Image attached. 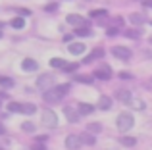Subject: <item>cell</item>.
Masks as SVG:
<instances>
[{"label": "cell", "mask_w": 152, "mask_h": 150, "mask_svg": "<svg viewBox=\"0 0 152 150\" xmlns=\"http://www.w3.org/2000/svg\"><path fill=\"white\" fill-rule=\"evenodd\" d=\"M133 123H135V117L131 116L129 112H121V114L118 116V121H115L119 133H127L131 127H133Z\"/></svg>", "instance_id": "6da1fadb"}, {"label": "cell", "mask_w": 152, "mask_h": 150, "mask_svg": "<svg viewBox=\"0 0 152 150\" xmlns=\"http://www.w3.org/2000/svg\"><path fill=\"white\" fill-rule=\"evenodd\" d=\"M41 121H42V125L48 127V129L58 127V116H56V112H52V110H48V108L41 112Z\"/></svg>", "instance_id": "7a4b0ae2"}, {"label": "cell", "mask_w": 152, "mask_h": 150, "mask_svg": "<svg viewBox=\"0 0 152 150\" xmlns=\"http://www.w3.org/2000/svg\"><path fill=\"white\" fill-rule=\"evenodd\" d=\"M54 83H56V79H54V75H52V73H42V75H39V77H37V87L41 90L52 89Z\"/></svg>", "instance_id": "3957f363"}, {"label": "cell", "mask_w": 152, "mask_h": 150, "mask_svg": "<svg viewBox=\"0 0 152 150\" xmlns=\"http://www.w3.org/2000/svg\"><path fill=\"white\" fill-rule=\"evenodd\" d=\"M93 77L96 79H102V81H108V79H112V68L108 64H100L96 69L93 71Z\"/></svg>", "instance_id": "277c9868"}, {"label": "cell", "mask_w": 152, "mask_h": 150, "mask_svg": "<svg viewBox=\"0 0 152 150\" xmlns=\"http://www.w3.org/2000/svg\"><path fill=\"white\" fill-rule=\"evenodd\" d=\"M112 54H114L115 58H119V60H131V56H133V52H131L127 46H114L112 48Z\"/></svg>", "instance_id": "5b68a950"}, {"label": "cell", "mask_w": 152, "mask_h": 150, "mask_svg": "<svg viewBox=\"0 0 152 150\" xmlns=\"http://www.w3.org/2000/svg\"><path fill=\"white\" fill-rule=\"evenodd\" d=\"M66 21L69 23V25H73L75 29H77V27H87V19L83 17V15H77V14H69L66 17Z\"/></svg>", "instance_id": "8992f818"}, {"label": "cell", "mask_w": 152, "mask_h": 150, "mask_svg": "<svg viewBox=\"0 0 152 150\" xmlns=\"http://www.w3.org/2000/svg\"><path fill=\"white\" fill-rule=\"evenodd\" d=\"M114 96H115V100H119L121 104H129V102L133 100V94H131V90H127V89H118Z\"/></svg>", "instance_id": "52a82bcc"}, {"label": "cell", "mask_w": 152, "mask_h": 150, "mask_svg": "<svg viewBox=\"0 0 152 150\" xmlns=\"http://www.w3.org/2000/svg\"><path fill=\"white\" fill-rule=\"evenodd\" d=\"M81 137L79 135H67V139H66V148L67 150H79L81 148Z\"/></svg>", "instance_id": "ba28073f"}, {"label": "cell", "mask_w": 152, "mask_h": 150, "mask_svg": "<svg viewBox=\"0 0 152 150\" xmlns=\"http://www.w3.org/2000/svg\"><path fill=\"white\" fill-rule=\"evenodd\" d=\"M42 98H45L46 102H50V104H52V102H60V100H62V96L56 92L54 87H52V89H48V90H42Z\"/></svg>", "instance_id": "9c48e42d"}, {"label": "cell", "mask_w": 152, "mask_h": 150, "mask_svg": "<svg viewBox=\"0 0 152 150\" xmlns=\"http://www.w3.org/2000/svg\"><path fill=\"white\" fill-rule=\"evenodd\" d=\"M104 54H106V50L98 46V48H94L93 52L89 54V58H85V60H83V64H93L94 60H98V58H104Z\"/></svg>", "instance_id": "30bf717a"}, {"label": "cell", "mask_w": 152, "mask_h": 150, "mask_svg": "<svg viewBox=\"0 0 152 150\" xmlns=\"http://www.w3.org/2000/svg\"><path fill=\"white\" fill-rule=\"evenodd\" d=\"M64 116L67 117V121H69V123H77L79 117H81L77 114V110H73L71 106H66V108H64Z\"/></svg>", "instance_id": "8fae6325"}, {"label": "cell", "mask_w": 152, "mask_h": 150, "mask_svg": "<svg viewBox=\"0 0 152 150\" xmlns=\"http://www.w3.org/2000/svg\"><path fill=\"white\" fill-rule=\"evenodd\" d=\"M129 21L133 23L135 27H141L142 23H146V21H148V17H146L145 14H131V15H129Z\"/></svg>", "instance_id": "7c38bea8"}, {"label": "cell", "mask_w": 152, "mask_h": 150, "mask_svg": "<svg viewBox=\"0 0 152 150\" xmlns=\"http://www.w3.org/2000/svg\"><path fill=\"white\" fill-rule=\"evenodd\" d=\"M21 68H23V71H37L39 64L33 60V58H25V60L21 62Z\"/></svg>", "instance_id": "4fadbf2b"}, {"label": "cell", "mask_w": 152, "mask_h": 150, "mask_svg": "<svg viewBox=\"0 0 152 150\" xmlns=\"http://www.w3.org/2000/svg\"><path fill=\"white\" fill-rule=\"evenodd\" d=\"M93 112H94V106L85 104V102H79L77 104V114L79 116H89V114H93Z\"/></svg>", "instance_id": "5bb4252c"}, {"label": "cell", "mask_w": 152, "mask_h": 150, "mask_svg": "<svg viewBox=\"0 0 152 150\" xmlns=\"http://www.w3.org/2000/svg\"><path fill=\"white\" fill-rule=\"evenodd\" d=\"M67 50H69V54H73V56H79V54L85 52V44H83V42H73V44L67 46Z\"/></svg>", "instance_id": "9a60e30c"}, {"label": "cell", "mask_w": 152, "mask_h": 150, "mask_svg": "<svg viewBox=\"0 0 152 150\" xmlns=\"http://www.w3.org/2000/svg\"><path fill=\"white\" fill-rule=\"evenodd\" d=\"M102 123H98V121H93V123L87 125V133H91V135H98V133L102 131Z\"/></svg>", "instance_id": "2e32d148"}, {"label": "cell", "mask_w": 152, "mask_h": 150, "mask_svg": "<svg viewBox=\"0 0 152 150\" xmlns=\"http://www.w3.org/2000/svg\"><path fill=\"white\" fill-rule=\"evenodd\" d=\"M119 143H121L123 146L131 148V146H135V144H137V139H135V137H131V135H123L121 139H119Z\"/></svg>", "instance_id": "e0dca14e"}, {"label": "cell", "mask_w": 152, "mask_h": 150, "mask_svg": "<svg viewBox=\"0 0 152 150\" xmlns=\"http://www.w3.org/2000/svg\"><path fill=\"white\" fill-rule=\"evenodd\" d=\"M98 108L100 110H110L112 108V98L110 96H100L98 98Z\"/></svg>", "instance_id": "ac0fdd59"}, {"label": "cell", "mask_w": 152, "mask_h": 150, "mask_svg": "<svg viewBox=\"0 0 152 150\" xmlns=\"http://www.w3.org/2000/svg\"><path fill=\"white\" fill-rule=\"evenodd\" d=\"M73 79L75 81H79V83H85V85H91V83H93V75H81V73H75L73 75Z\"/></svg>", "instance_id": "d6986e66"}, {"label": "cell", "mask_w": 152, "mask_h": 150, "mask_svg": "<svg viewBox=\"0 0 152 150\" xmlns=\"http://www.w3.org/2000/svg\"><path fill=\"white\" fill-rule=\"evenodd\" d=\"M125 35H127L129 39H141L142 29H141V27H137V29H127V31H125Z\"/></svg>", "instance_id": "ffe728a7"}, {"label": "cell", "mask_w": 152, "mask_h": 150, "mask_svg": "<svg viewBox=\"0 0 152 150\" xmlns=\"http://www.w3.org/2000/svg\"><path fill=\"white\" fill-rule=\"evenodd\" d=\"M73 33L77 35V37H91V35H93V31H91L89 27H77Z\"/></svg>", "instance_id": "44dd1931"}, {"label": "cell", "mask_w": 152, "mask_h": 150, "mask_svg": "<svg viewBox=\"0 0 152 150\" xmlns=\"http://www.w3.org/2000/svg\"><path fill=\"white\" fill-rule=\"evenodd\" d=\"M15 83H14V79L12 77H0V87L2 89H12Z\"/></svg>", "instance_id": "7402d4cb"}, {"label": "cell", "mask_w": 152, "mask_h": 150, "mask_svg": "<svg viewBox=\"0 0 152 150\" xmlns=\"http://www.w3.org/2000/svg\"><path fill=\"white\" fill-rule=\"evenodd\" d=\"M79 137H81V143L94 144V135H91V133H79Z\"/></svg>", "instance_id": "603a6c76"}, {"label": "cell", "mask_w": 152, "mask_h": 150, "mask_svg": "<svg viewBox=\"0 0 152 150\" xmlns=\"http://www.w3.org/2000/svg\"><path fill=\"white\" fill-rule=\"evenodd\" d=\"M37 112V106L35 104H21V114H27V116H31V114Z\"/></svg>", "instance_id": "cb8c5ba5"}, {"label": "cell", "mask_w": 152, "mask_h": 150, "mask_svg": "<svg viewBox=\"0 0 152 150\" xmlns=\"http://www.w3.org/2000/svg\"><path fill=\"white\" fill-rule=\"evenodd\" d=\"M54 89H56V92H58L62 98L66 96L67 92H69V85H67V83H64V85H58V87H54Z\"/></svg>", "instance_id": "d4e9b609"}, {"label": "cell", "mask_w": 152, "mask_h": 150, "mask_svg": "<svg viewBox=\"0 0 152 150\" xmlns=\"http://www.w3.org/2000/svg\"><path fill=\"white\" fill-rule=\"evenodd\" d=\"M12 27H14V29H23V27H25V19L23 17H14L12 19Z\"/></svg>", "instance_id": "484cf974"}, {"label": "cell", "mask_w": 152, "mask_h": 150, "mask_svg": "<svg viewBox=\"0 0 152 150\" xmlns=\"http://www.w3.org/2000/svg\"><path fill=\"white\" fill-rule=\"evenodd\" d=\"M123 23H125V19H123L121 15H118V17H114V19H112V27H115V29L123 27Z\"/></svg>", "instance_id": "4316f807"}, {"label": "cell", "mask_w": 152, "mask_h": 150, "mask_svg": "<svg viewBox=\"0 0 152 150\" xmlns=\"http://www.w3.org/2000/svg\"><path fill=\"white\" fill-rule=\"evenodd\" d=\"M50 66H52V68H64V66H66V62H64L62 58H52V60H50Z\"/></svg>", "instance_id": "83f0119b"}, {"label": "cell", "mask_w": 152, "mask_h": 150, "mask_svg": "<svg viewBox=\"0 0 152 150\" xmlns=\"http://www.w3.org/2000/svg\"><path fill=\"white\" fill-rule=\"evenodd\" d=\"M8 110H10V112L21 114V104H19V102H10V104H8Z\"/></svg>", "instance_id": "f1b7e54d"}, {"label": "cell", "mask_w": 152, "mask_h": 150, "mask_svg": "<svg viewBox=\"0 0 152 150\" xmlns=\"http://www.w3.org/2000/svg\"><path fill=\"white\" fill-rule=\"evenodd\" d=\"M21 129H23L25 133H35V125L31 123V121H25V123L21 125Z\"/></svg>", "instance_id": "f546056e"}, {"label": "cell", "mask_w": 152, "mask_h": 150, "mask_svg": "<svg viewBox=\"0 0 152 150\" xmlns=\"http://www.w3.org/2000/svg\"><path fill=\"white\" fill-rule=\"evenodd\" d=\"M56 10H58V4H54V2H52V4H46V6H45V12H48V14H54Z\"/></svg>", "instance_id": "4dcf8cb0"}, {"label": "cell", "mask_w": 152, "mask_h": 150, "mask_svg": "<svg viewBox=\"0 0 152 150\" xmlns=\"http://www.w3.org/2000/svg\"><path fill=\"white\" fill-rule=\"evenodd\" d=\"M106 14H108L106 10H94V12H91V15H93V17H102V15L106 17Z\"/></svg>", "instance_id": "1f68e13d"}, {"label": "cell", "mask_w": 152, "mask_h": 150, "mask_svg": "<svg viewBox=\"0 0 152 150\" xmlns=\"http://www.w3.org/2000/svg\"><path fill=\"white\" fill-rule=\"evenodd\" d=\"M77 68H79V64H66V66H64V71L69 73V71H75Z\"/></svg>", "instance_id": "d6a6232c"}, {"label": "cell", "mask_w": 152, "mask_h": 150, "mask_svg": "<svg viewBox=\"0 0 152 150\" xmlns=\"http://www.w3.org/2000/svg\"><path fill=\"white\" fill-rule=\"evenodd\" d=\"M31 150H46V146H45V143H35L31 146Z\"/></svg>", "instance_id": "836d02e7"}, {"label": "cell", "mask_w": 152, "mask_h": 150, "mask_svg": "<svg viewBox=\"0 0 152 150\" xmlns=\"http://www.w3.org/2000/svg\"><path fill=\"white\" fill-rule=\"evenodd\" d=\"M19 12V17H25V15H31V10H25V8H21V10H18Z\"/></svg>", "instance_id": "e575fe53"}, {"label": "cell", "mask_w": 152, "mask_h": 150, "mask_svg": "<svg viewBox=\"0 0 152 150\" xmlns=\"http://www.w3.org/2000/svg\"><path fill=\"white\" fill-rule=\"evenodd\" d=\"M119 77H121V79H131V75L127 73V71H121V73H119Z\"/></svg>", "instance_id": "d590c367"}, {"label": "cell", "mask_w": 152, "mask_h": 150, "mask_svg": "<svg viewBox=\"0 0 152 150\" xmlns=\"http://www.w3.org/2000/svg\"><path fill=\"white\" fill-rule=\"evenodd\" d=\"M142 4H145L146 8H152V0H145V2H142Z\"/></svg>", "instance_id": "8d00e7d4"}, {"label": "cell", "mask_w": 152, "mask_h": 150, "mask_svg": "<svg viewBox=\"0 0 152 150\" xmlns=\"http://www.w3.org/2000/svg\"><path fill=\"white\" fill-rule=\"evenodd\" d=\"M0 135H6V129H4V125L0 123Z\"/></svg>", "instance_id": "74e56055"}, {"label": "cell", "mask_w": 152, "mask_h": 150, "mask_svg": "<svg viewBox=\"0 0 152 150\" xmlns=\"http://www.w3.org/2000/svg\"><path fill=\"white\" fill-rule=\"evenodd\" d=\"M148 42H150V44H152V37H150V39H148Z\"/></svg>", "instance_id": "f35d334b"}, {"label": "cell", "mask_w": 152, "mask_h": 150, "mask_svg": "<svg viewBox=\"0 0 152 150\" xmlns=\"http://www.w3.org/2000/svg\"><path fill=\"white\" fill-rule=\"evenodd\" d=\"M0 37H2V31H0Z\"/></svg>", "instance_id": "ab89813d"}, {"label": "cell", "mask_w": 152, "mask_h": 150, "mask_svg": "<svg viewBox=\"0 0 152 150\" xmlns=\"http://www.w3.org/2000/svg\"><path fill=\"white\" fill-rule=\"evenodd\" d=\"M0 27H2V21H0Z\"/></svg>", "instance_id": "60d3db41"}, {"label": "cell", "mask_w": 152, "mask_h": 150, "mask_svg": "<svg viewBox=\"0 0 152 150\" xmlns=\"http://www.w3.org/2000/svg\"><path fill=\"white\" fill-rule=\"evenodd\" d=\"M0 150H4V148H2V146H0Z\"/></svg>", "instance_id": "b9f144b4"}, {"label": "cell", "mask_w": 152, "mask_h": 150, "mask_svg": "<svg viewBox=\"0 0 152 150\" xmlns=\"http://www.w3.org/2000/svg\"><path fill=\"white\" fill-rule=\"evenodd\" d=\"M150 81H152V79H150Z\"/></svg>", "instance_id": "7bdbcfd3"}]
</instances>
